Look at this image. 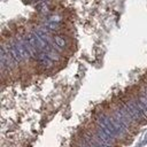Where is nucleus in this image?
I'll return each instance as SVG.
<instances>
[{"label": "nucleus", "mask_w": 147, "mask_h": 147, "mask_svg": "<svg viewBox=\"0 0 147 147\" xmlns=\"http://www.w3.org/2000/svg\"><path fill=\"white\" fill-rule=\"evenodd\" d=\"M38 62L46 69H49L53 67V60L48 56V54L44 51V52H39V55H38Z\"/></svg>", "instance_id": "20e7f679"}, {"label": "nucleus", "mask_w": 147, "mask_h": 147, "mask_svg": "<svg viewBox=\"0 0 147 147\" xmlns=\"http://www.w3.org/2000/svg\"><path fill=\"white\" fill-rule=\"evenodd\" d=\"M39 9H40L41 13H47L48 11V2H42L39 6Z\"/></svg>", "instance_id": "6e6552de"}, {"label": "nucleus", "mask_w": 147, "mask_h": 147, "mask_svg": "<svg viewBox=\"0 0 147 147\" xmlns=\"http://www.w3.org/2000/svg\"><path fill=\"white\" fill-rule=\"evenodd\" d=\"M147 142V132H146V134H145V137H144V139H142V145H145Z\"/></svg>", "instance_id": "1a4fd4ad"}, {"label": "nucleus", "mask_w": 147, "mask_h": 147, "mask_svg": "<svg viewBox=\"0 0 147 147\" xmlns=\"http://www.w3.org/2000/svg\"><path fill=\"white\" fill-rule=\"evenodd\" d=\"M123 105V107L129 111V114L132 116V118L136 121V123H141L145 118V116L142 115L139 106L137 105L136 102V99L134 100H125V101H122L121 102Z\"/></svg>", "instance_id": "f257e3e1"}, {"label": "nucleus", "mask_w": 147, "mask_h": 147, "mask_svg": "<svg viewBox=\"0 0 147 147\" xmlns=\"http://www.w3.org/2000/svg\"><path fill=\"white\" fill-rule=\"evenodd\" d=\"M6 48H7V51L9 52V54L11 55V57L14 59V61H15L17 64H18V63H21V62L23 61V57H22V55H21L20 51L17 49V47H16V45H15L14 40H11L10 42H8V46H7Z\"/></svg>", "instance_id": "7ed1b4c3"}, {"label": "nucleus", "mask_w": 147, "mask_h": 147, "mask_svg": "<svg viewBox=\"0 0 147 147\" xmlns=\"http://www.w3.org/2000/svg\"><path fill=\"white\" fill-rule=\"evenodd\" d=\"M60 22H61L60 18H56V20H55V17H52L51 20L46 21V22L42 24V28H45V29L48 30V31H57V30L60 29V26H61Z\"/></svg>", "instance_id": "39448f33"}, {"label": "nucleus", "mask_w": 147, "mask_h": 147, "mask_svg": "<svg viewBox=\"0 0 147 147\" xmlns=\"http://www.w3.org/2000/svg\"><path fill=\"white\" fill-rule=\"evenodd\" d=\"M137 99H138V100H139V101H140V102H141V103H142V105H144V106L147 108V96H146V95H145L142 92H141V93L138 95V98H137Z\"/></svg>", "instance_id": "0eeeda50"}, {"label": "nucleus", "mask_w": 147, "mask_h": 147, "mask_svg": "<svg viewBox=\"0 0 147 147\" xmlns=\"http://www.w3.org/2000/svg\"><path fill=\"white\" fill-rule=\"evenodd\" d=\"M53 41H54V47H56L57 51H62V49L67 48V46H68L67 39L62 34H55L53 37Z\"/></svg>", "instance_id": "423d86ee"}, {"label": "nucleus", "mask_w": 147, "mask_h": 147, "mask_svg": "<svg viewBox=\"0 0 147 147\" xmlns=\"http://www.w3.org/2000/svg\"><path fill=\"white\" fill-rule=\"evenodd\" d=\"M14 42H15L17 49L20 51V53H21V55H22V57H23V61L29 60L31 56H30V53H29V51H28V48H26V46H25L24 39H21V38L17 37L16 39H14Z\"/></svg>", "instance_id": "f03ea898"}, {"label": "nucleus", "mask_w": 147, "mask_h": 147, "mask_svg": "<svg viewBox=\"0 0 147 147\" xmlns=\"http://www.w3.org/2000/svg\"><path fill=\"white\" fill-rule=\"evenodd\" d=\"M142 93H144V94L147 96V86H145V87H144V90H142Z\"/></svg>", "instance_id": "9d476101"}]
</instances>
